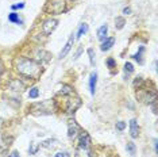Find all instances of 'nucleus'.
<instances>
[{"label":"nucleus","mask_w":158,"mask_h":157,"mask_svg":"<svg viewBox=\"0 0 158 157\" xmlns=\"http://www.w3.org/2000/svg\"><path fill=\"white\" fill-rule=\"evenodd\" d=\"M16 69H18V72L19 73H22V74H24V76H27V77H31V78H37L42 72L41 65H39L38 62H35L34 60H30V58L18 60Z\"/></svg>","instance_id":"f257e3e1"},{"label":"nucleus","mask_w":158,"mask_h":157,"mask_svg":"<svg viewBox=\"0 0 158 157\" xmlns=\"http://www.w3.org/2000/svg\"><path fill=\"white\" fill-rule=\"evenodd\" d=\"M56 110V103L53 99L41 102V103H34L30 106V112L35 115H50Z\"/></svg>","instance_id":"f03ea898"},{"label":"nucleus","mask_w":158,"mask_h":157,"mask_svg":"<svg viewBox=\"0 0 158 157\" xmlns=\"http://www.w3.org/2000/svg\"><path fill=\"white\" fill-rule=\"evenodd\" d=\"M65 0H48L45 11L48 14H62L65 11Z\"/></svg>","instance_id":"7ed1b4c3"},{"label":"nucleus","mask_w":158,"mask_h":157,"mask_svg":"<svg viewBox=\"0 0 158 157\" xmlns=\"http://www.w3.org/2000/svg\"><path fill=\"white\" fill-rule=\"evenodd\" d=\"M136 98L143 103H153L154 100H157V92L156 91H147V90H139L136 92Z\"/></svg>","instance_id":"20e7f679"},{"label":"nucleus","mask_w":158,"mask_h":157,"mask_svg":"<svg viewBox=\"0 0 158 157\" xmlns=\"http://www.w3.org/2000/svg\"><path fill=\"white\" fill-rule=\"evenodd\" d=\"M81 104V100L80 98H77V96H74V94H70L69 98H68L66 100V112H74L76 110L80 107Z\"/></svg>","instance_id":"39448f33"},{"label":"nucleus","mask_w":158,"mask_h":157,"mask_svg":"<svg viewBox=\"0 0 158 157\" xmlns=\"http://www.w3.org/2000/svg\"><path fill=\"white\" fill-rule=\"evenodd\" d=\"M57 24H58V22H57L56 19H46L45 22H44V24H42V28H44V33H45L46 35L52 34L53 31L56 30Z\"/></svg>","instance_id":"423d86ee"},{"label":"nucleus","mask_w":158,"mask_h":157,"mask_svg":"<svg viewBox=\"0 0 158 157\" xmlns=\"http://www.w3.org/2000/svg\"><path fill=\"white\" fill-rule=\"evenodd\" d=\"M80 133V127L74 121H69V129H68V135L69 138H76Z\"/></svg>","instance_id":"0eeeda50"},{"label":"nucleus","mask_w":158,"mask_h":157,"mask_svg":"<svg viewBox=\"0 0 158 157\" xmlns=\"http://www.w3.org/2000/svg\"><path fill=\"white\" fill-rule=\"evenodd\" d=\"M89 144H91V137L88 133H81L80 134V149H88Z\"/></svg>","instance_id":"6e6552de"},{"label":"nucleus","mask_w":158,"mask_h":157,"mask_svg":"<svg viewBox=\"0 0 158 157\" xmlns=\"http://www.w3.org/2000/svg\"><path fill=\"white\" fill-rule=\"evenodd\" d=\"M130 134L132 138H136L139 135V126L136 119H131L130 121Z\"/></svg>","instance_id":"1a4fd4ad"},{"label":"nucleus","mask_w":158,"mask_h":157,"mask_svg":"<svg viewBox=\"0 0 158 157\" xmlns=\"http://www.w3.org/2000/svg\"><path fill=\"white\" fill-rule=\"evenodd\" d=\"M73 42H74V37L72 35V37L69 38V41L66 42L65 48H64L62 50H61V53H60V58H64V57H65V56L68 54V53H69V50L72 49V45H73Z\"/></svg>","instance_id":"9d476101"},{"label":"nucleus","mask_w":158,"mask_h":157,"mask_svg":"<svg viewBox=\"0 0 158 157\" xmlns=\"http://www.w3.org/2000/svg\"><path fill=\"white\" fill-rule=\"evenodd\" d=\"M96 81H98V73L92 72L91 76H89V88H91L92 95H95V91H96Z\"/></svg>","instance_id":"9b49d317"},{"label":"nucleus","mask_w":158,"mask_h":157,"mask_svg":"<svg viewBox=\"0 0 158 157\" xmlns=\"http://www.w3.org/2000/svg\"><path fill=\"white\" fill-rule=\"evenodd\" d=\"M10 90H12L15 92L23 91V83H22V81H19V80H14V81L10 83Z\"/></svg>","instance_id":"f8f14e48"},{"label":"nucleus","mask_w":158,"mask_h":157,"mask_svg":"<svg viewBox=\"0 0 158 157\" xmlns=\"http://www.w3.org/2000/svg\"><path fill=\"white\" fill-rule=\"evenodd\" d=\"M115 44V38H107L106 41L102 44V50L103 52H106V50H110L111 49V46H114Z\"/></svg>","instance_id":"ddd939ff"},{"label":"nucleus","mask_w":158,"mask_h":157,"mask_svg":"<svg viewBox=\"0 0 158 157\" xmlns=\"http://www.w3.org/2000/svg\"><path fill=\"white\" fill-rule=\"evenodd\" d=\"M107 33H108V27H107V24H104V26L100 27V28H99V31H98V37H99V39H104V38H106Z\"/></svg>","instance_id":"4468645a"},{"label":"nucleus","mask_w":158,"mask_h":157,"mask_svg":"<svg viewBox=\"0 0 158 157\" xmlns=\"http://www.w3.org/2000/svg\"><path fill=\"white\" fill-rule=\"evenodd\" d=\"M88 31V24L87 23H82L80 28H78V31H77V35H76V38H81L82 35H84L85 33Z\"/></svg>","instance_id":"2eb2a0df"},{"label":"nucleus","mask_w":158,"mask_h":157,"mask_svg":"<svg viewBox=\"0 0 158 157\" xmlns=\"http://www.w3.org/2000/svg\"><path fill=\"white\" fill-rule=\"evenodd\" d=\"M126 148H127V152L130 153V156H132V157L135 156L136 148H135V144H134V142H127V146H126Z\"/></svg>","instance_id":"dca6fc26"},{"label":"nucleus","mask_w":158,"mask_h":157,"mask_svg":"<svg viewBox=\"0 0 158 157\" xmlns=\"http://www.w3.org/2000/svg\"><path fill=\"white\" fill-rule=\"evenodd\" d=\"M8 20H10V22H14V23H20L19 16H18V14H15V12L10 14V15H8Z\"/></svg>","instance_id":"f3484780"},{"label":"nucleus","mask_w":158,"mask_h":157,"mask_svg":"<svg viewBox=\"0 0 158 157\" xmlns=\"http://www.w3.org/2000/svg\"><path fill=\"white\" fill-rule=\"evenodd\" d=\"M142 53H143V46H141V48H139V52L136 53V54L132 56V57H134V58H135L139 64H142V62H143V61H142Z\"/></svg>","instance_id":"a211bd4d"},{"label":"nucleus","mask_w":158,"mask_h":157,"mask_svg":"<svg viewBox=\"0 0 158 157\" xmlns=\"http://www.w3.org/2000/svg\"><path fill=\"white\" fill-rule=\"evenodd\" d=\"M38 95H39V91H38V88H31L30 92H28V96H30L31 99H35V98H38Z\"/></svg>","instance_id":"6ab92c4d"},{"label":"nucleus","mask_w":158,"mask_h":157,"mask_svg":"<svg viewBox=\"0 0 158 157\" xmlns=\"http://www.w3.org/2000/svg\"><path fill=\"white\" fill-rule=\"evenodd\" d=\"M115 23H116V24H115L116 28H119V30H120V28H123V26H124V19H123V18H116Z\"/></svg>","instance_id":"aec40b11"},{"label":"nucleus","mask_w":158,"mask_h":157,"mask_svg":"<svg viewBox=\"0 0 158 157\" xmlns=\"http://www.w3.org/2000/svg\"><path fill=\"white\" fill-rule=\"evenodd\" d=\"M54 144H57V140H46L45 142H42V146H45V148H50V146H53Z\"/></svg>","instance_id":"412c9836"},{"label":"nucleus","mask_w":158,"mask_h":157,"mask_svg":"<svg viewBox=\"0 0 158 157\" xmlns=\"http://www.w3.org/2000/svg\"><path fill=\"white\" fill-rule=\"evenodd\" d=\"M88 54H89V61H91V64L95 65V52H93V49H88Z\"/></svg>","instance_id":"4be33fe9"},{"label":"nucleus","mask_w":158,"mask_h":157,"mask_svg":"<svg viewBox=\"0 0 158 157\" xmlns=\"http://www.w3.org/2000/svg\"><path fill=\"white\" fill-rule=\"evenodd\" d=\"M38 148H39V146L35 144V142H33V144H31V146H30V149H28L30 155H35V153H37V151H38Z\"/></svg>","instance_id":"5701e85b"},{"label":"nucleus","mask_w":158,"mask_h":157,"mask_svg":"<svg viewBox=\"0 0 158 157\" xmlns=\"http://www.w3.org/2000/svg\"><path fill=\"white\" fill-rule=\"evenodd\" d=\"M124 70L127 73H132L134 72V68H132V64L131 62H126V65H124Z\"/></svg>","instance_id":"b1692460"},{"label":"nucleus","mask_w":158,"mask_h":157,"mask_svg":"<svg viewBox=\"0 0 158 157\" xmlns=\"http://www.w3.org/2000/svg\"><path fill=\"white\" fill-rule=\"evenodd\" d=\"M142 84H143V78L142 77H136L135 81H134V87H136V85H138V87H141Z\"/></svg>","instance_id":"393cba45"},{"label":"nucleus","mask_w":158,"mask_h":157,"mask_svg":"<svg viewBox=\"0 0 158 157\" xmlns=\"http://www.w3.org/2000/svg\"><path fill=\"white\" fill-rule=\"evenodd\" d=\"M124 127H126V123H124V122H122V121L116 123V129H118V130H120V131H122V130H124Z\"/></svg>","instance_id":"a878e982"},{"label":"nucleus","mask_w":158,"mask_h":157,"mask_svg":"<svg viewBox=\"0 0 158 157\" xmlns=\"http://www.w3.org/2000/svg\"><path fill=\"white\" fill-rule=\"evenodd\" d=\"M54 157H70L69 153H66V152H58Z\"/></svg>","instance_id":"bb28decb"},{"label":"nucleus","mask_w":158,"mask_h":157,"mask_svg":"<svg viewBox=\"0 0 158 157\" xmlns=\"http://www.w3.org/2000/svg\"><path fill=\"white\" fill-rule=\"evenodd\" d=\"M152 104V108H153V112L154 114H157V100H154L153 103H150Z\"/></svg>","instance_id":"cd10ccee"},{"label":"nucleus","mask_w":158,"mask_h":157,"mask_svg":"<svg viewBox=\"0 0 158 157\" xmlns=\"http://www.w3.org/2000/svg\"><path fill=\"white\" fill-rule=\"evenodd\" d=\"M107 64H108V66H110V68H114V66H115V60H114V58H108Z\"/></svg>","instance_id":"c85d7f7f"},{"label":"nucleus","mask_w":158,"mask_h":157,"mask_svg":"<svg viewBox=\"0 0 158 157\" xmlns=\"http://www.w3.org/2000/svg\"><path fill=\"white\" fill-rule=\"evenodd\" d=\"M123 14H124V15H130V14H131V8H130V7H126V8L123 10Z\"/></svg>","instance_id":"c756f323"},{"label":"nucleus","mask_w":158,"mask_h":157,"mask_svg":"<svg viewBox=\"0 0 158 157\" xmlns=\"http://www.w3.org/2000/svg\"><path fill=\"white\" fill-rule=\"evenodd\" d=\"M24 7V4L23 3H20V4H14L12 6V10H18V8H23Z\"/></svg>","instance_id":"7c9ffc66"},{"label":"nucleus","mask_w":158,"mask_h":157,"mask_svg":"<svg viewBox=\"0 0 158 157\" xmlns=\"http://www.w3.org/2000/svg\"><path fill=\"white\" fill-rule=\"evenodd\" d=\"M81 53H82V48H80V49H78V50H77V53H76V56H74V60H77V58H78V57H80V54H81Z\"/></svg>","instance_id":"2f4dec72"},{"label":"nucleus","mask_w":158,"mask_h":157,"mask_svg":"<svg viewBox=\"0 0 158 157\" xmlns=\"http://www.w3.org/2000/svg\"><path fill=\"white\" fill-rule=\"evenodd\" d=\"M8 157H19V153H18V152H12Z\"/></svg>","instance_id":"473e14b6"},{"label":"nucleus","mask_w":158,"mask_h":157,"mask_svg":"<svg viewBox=\"0 0 158 157\" xmlns=\"http://www.w3.org/2000/svg\"><path fill=\"white\" fill-rule=\"evenodd\" d=\"M3 73V64H2V61H0V74Z\"/></svg>","instance_id":"72a5a7b5"},{"label":"nucleus","mask_w":158,"mask_h":157,"mask_svg":"<svg viewBox=\"0 0 158 157\" xmlns=\"http://www.w3.org/2000/svg\"><path fill=\"white\" fill-rule=\"evenodd\" d=\"M2 125H3V121H2V119H0V127H2Z\"/></svg>","instance_id":"f704fd0d"}]
</instances>
